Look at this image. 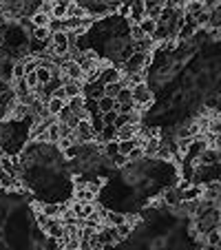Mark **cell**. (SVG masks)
<instances>
[{
  "label": "cell",
  "mask_w": 221,
  "mask_h": 250,
  "mask_svg": "<svg viewBox=\"0 0 221 250\" xmlns=\"http://www.w3.org/2000/svg\"><path fill=\"white\" fill-rule=\"evenodd\" d=\"M160 144H161L160 137L146 140V144H144V153H146V157H155V153H157V148H160Z\"/></svg>",
  "instance_id": "cell-30"
},
{
  "label": "cell",
  "mask_w": 221,
  "mask_h": 250,
  "mask_svg": "<svg viewBox=\"0 0 221 250\" xmlns=\"http://www.w3.org/2000/svg\"><path fill=\"white\" fill-rule=\"evenodd\" d=\"M201 11H206V5H203L201 0H190V5L183 9V16H188V18H195V16H199Z\"/></svg>",
  "instance_id": "cell-23"
},
{
  "label": "cell",
  "mask_w": 221,
  "mask_h": 250,
  "mask_svg": "<svg viewBox=\"0 0 221 250\" xmlns=\"http://www.w3.org/2000/svg\"><path fill=\"white\" fill-rule=\"evenodd\" d=\"M190 5V0H177V9H186V7H188Z\"/></svg>",
  "instance_id": "cell-42"
},
{
  "label": "cell",
  "mask_w": 221,
  "mask_h": 250,
  "mask_svg": "<svg viewBox=\"0 0 221 250\" xmlns=\"http://www.w3.org/2000/svg\"><path fill=\"white\" fill-rule=\"evenodd\" d=\"M29 38H36L40 42L51 44V31H49V27H33V31L29 33Z\"/></svg>",
  "instance_id": "cell-20"
},
{
  "label": "cell",
  "mask_w": 221,
  "mask_h": 250,
  "mask_svg": "<svg viewBox=\"0 0 221 250\" xmlns=\"http://www.w3.org/2000/svg\"><path fill=\"white\" fill-rule=\"evenodd\" d=\"M73 0H53V14L51 18H58V20H64L66 18V9L71 7Z\"/></svg>",
  "instance_id": "cell-17"
},
{
  "label": "cell",
  "mask_w": 221,
  "mask_h": 250,
  "mask_svg": "<svg viewBox=\"0 0 221 250\" xmlns=\"http://www.w3.org/2000/svg\"><path fill=\"white\" fill-rule=\"evenodd\" d=\"M203 239H206V248H217L221 241V228H212V230L203 232Z\"/></svg>",
  "instance_id": "cell-21"
},
{
  "label": "cell",
  "mask_w": 221,
  "mask_h": 250,
  "mask_svg": "<svg viewBox=\"0 0 221 250\" xmlns=\"http://www.w3.org/2000/svg\"><path fill=\"white\" fill-rule=\"evenodd\" d=\"M124 89V82H113V84H106L104 86V95H108V98H118V93Z\"/></svg>",
  "instance_id": "cell-33"
},
{
  "label": "cell",
  "mask_w": 221,
  "mask_h": 250,
  "mask_svg": "<svg viewBox=\"0 0 221 250\" xmlns=\"http://www.w3.org/2000/svg\"><path fill=\"white\" fill-rule=\"evenodd\" d=\"M141 131V126H124V128H118V142H124V140H133L137 133Z\"/></svg>",
  "instance_id": "cell-24"
},
{
  "label": "cell",
  "mask_w": 221,
  "mask_h": 250,
  "mask_svg": "<svg viewBox=\"0 0 221 250\" xmlns=\"http://www.w3.org/2000/svg\"><path fill=\"white\" fill-rule=\"evenodd\" d=\"M76 140L78 144H89V142L98 140L93 133V126H91V120H80V124L76 126Z\"/></svg>",
  "instance_id": "cell-6"
},
{
  "label": "cell",
  "mask_w": 221,
  "mask_h": 250,
  "mask_svg": "<svg viewBox=\"0 0 221 250\" xmlns=\"http://www.w3.org/2000/svg\"><path fill=\"white\" fill-rule=\"evenodd\" d=\"M84 95H78V98H71V100H66V106H69L71 111H73V113H82V111H84Z\"/></svg>",
  "instance_id": "cell-26"
},
{
  "label": "cell",
  "mask_w": 221,
  "mask_h": 250,
  "mask_svg": "<svg viewBox=\"0 0 221 250\" xmlns=\"http://www.w3.org/2000/svg\"><path fill=\"white\" fill-rule=\"evenodd\" d=\"M206 250H217V248H206Z\"/></svg>",
  "instance_id": "cell-45"
},
{
  "label": "cell",
  "mask_w": 221,
  "mask_h": 250,
  "mask_svg": "<svg viewBox=\"0 0 221 250\" xmlns=\"http://www.w3.org/2000/svg\"><path fill=\"white\" fill-rule=\"evenodd\" d=\"M102 151H104V155H106V157H113V155H118V153H120V144H118V140H115V142H106V144H102Z\"/></svg>",
  "instance_id": "cell-34"
},
{
  "label": "cell",
  "mask_w": 221,
  "mask_h": 250,
  "mask_svg": "<svg viewBox=\"0 0 221 250\" xmlns=\"http://www.w3.org/2000/svg\"><path fill=\"white\" fill-rule=\"evenodd\" d=\"M69 206L71 204H42V212L51 219H60L62 212H64Z\"/></svg>",
  "instance_id": "cell-11"
},
{
  "label": "cell",
  "mask_w": 221,
  "mask_h": 250,
  "mask_svg": "<svg viewBox=\"0 0 221 250\" xmlns=\"http://www.w3.org/2000/svg\"><path fill=\"white\" fill-rule=\"evenodd\" d=\"M86 16H89V9H86L82 2H76V0H73L71 7L66 9V18L69 20H80V18H86Z\"/></svg>",
  "instance_id": "cell-12"
},
{
  "label": "cell",
  "mask_w": 221,
  "mask_h": 250,
  "mask_svg": "<svg viewBox=\"0 0 221 250\" xmlns=\"http://www.w3.org/2000/svg\"><path fill=\"white\" fill-rule=\"evenodd\" d=\"M161 204L168 208H179L181 206V195H179V188H166L161 193Z\"/></svg>",
  "instance_id": "cell-10"
},
{
  "label": "cell",
  "mask_w": 221,
  "mask_h": 250,
  "mask_svg": "<svg viewBox=\"0 0 221 250\" xmlns=\"http://www.w3.org/2000/svg\"><path fill=\"white\" fill-rule=\"evenodd\" d=\"M82 86H84V82H78V80H64L62 89H64V93H66V100L82 95Z\"/></svg>",
  "instance_id": "cell-13"
},
{
  "label": "cell",
  "mask_w": 221,
  "mask_h": 250,
  "mask_svg": "<svg viewBox=\"0 0 221 250\" xmlns=\"http://www.w3.org/2000/svg\"><path fill=\"white\" fill-rule=\"evenodd\" d=\"M71 210H73V215H76L80 222H84V219H91L98 212V206H95V202H71Z\"/></svg>",
  "instance_id": "cell-3"
},
{
  "label": "cell",
  "mask_w": 221,
  "mask_h": 250,
  "mask_svg": "<svg viewBox=\"0 0 221 250\" xmlns=\"http://www.w3.org/2000/svg\"><path fill=\"white\" fill-rule=\"evenodd\" d=\"M118 100L115 98H108V95H104V98L98 100V109L100 113H108V111H118Z\"/></svg>",
  "instance_id": "cell-19"
},
{
  "label": "cell",
  "mask_w": 221,
  "mask_h": 250,
  "mask_svg": "<svg viewBox=\"0 0 221 250\" xmlns=\"http://www.w3.org/2000/svg\"><path fill=\"white\" fill-rule=\"evenodd\" d=\"M49 31H51V33H58V31H64V20H58V18H51V22H49Z\"/></svg>",
  "instance_id": "cell-40"
},
{
  "label": "cell",
  "mask_w": 221,
  "mask_h": 250,
  "mask_svg": "<svg viewBox=\"0 0 221 250\" xmlns=\"http://www.w3.org/2000/svg\"><path fill=\"white\" fill-rule=\"evenodd\" d=\"M146 18V5L144 0H133L131 2V16H128V22L131 24H140Z\"/></svg>",
  "instance_id": "cell-9"
},
{
  "label": "cell",
  "mask_w": 221,
  "mask_h": 250,
  "mask_svg": "<svg viewBox=\"0 0 221 250\" xmlns=\"http://www.w3.org/2000/svg\"><path fill=\"white\" fill-rule=\"evenodd\" d=\"M118 104H124V106H135V102H133V93H131V89L128 86H124L122 91L118 93Z\"/></svg>",
  "instance_id": "cell-29"
},
{
  "label": "cell",
  "mask_w": 221,
  "mask_h": 250,
  "mask_svg": "<svg viewBox=\"0 0 221 250\" xmlns=\"http://www.w3.org/2000/svg\"><path fill=\"white\" fill-rule=\"evenodd\" d=\"M51 49L56 56H66L71 51V42H69V36L66 31H58L51 33Z\"/></svg>",
  "instance_id": "cell-5"
},
{
  "label": "cell",
  "mask_w": 221,
  "mask_h": 250,
  "mask_svg": "<svg viewBox=\"0 0 221 250\" xmlns=\"http://www.w3.org/2000/svg\"><path fill=\"white\" fill-rule=\"evenodd\" d=\"M131 93H133V102H135L137 109H140V106H151L153 100H155V95H153V89L148 86V82L133 86Z\"/></svg>",
  "instance_id": "cell-1"
},
{
  "label": "cell",
  "mask_w": 221,
  "mask_h": 250,
  "mask_svg": "<svg viewBox=\"0 0 221 250\" xmlns=\"http://www.w3.org/2000/svg\"><path fill=\"white\" fill-rule=\"evenodd\" d=\"M118 140V128L115 126H104V131L100 133L98 142H102V144H106V142H115Z\"/></svg>",
  "instance_id": "cell-28"
},
{
  "label": "cell",
  "mask_w": 221,
  "mask_h": 250,
  "mask_svg": "<svg viewBox=\"0 0 221 250\" xmlns=\"http://www.w3.org/2000/svg\"><path fill=\"white\" fill-rule=\"evenodd\" d=\"M199 124L197 122H190V124H186L183 128H179V133H177V137H197L199 135Z\"/></svg>",
  "instance_id": "cell-27"
},
{
  "label": "cell",
  "mask_w": 221,
  "mask_h": 250,
  "mask_svg": "<svg viewBox=\"0 0 221 250\" xmlns=\"http://www.w3.org/2000/svg\"><path fill=\"white\" fill-rule=\"evenodd\" d=\"M197 31H199L197 22H195L193 18H188V16H183V22L177 31V40L179 42H190V40L197 36Z\"/></svg>",
  "instance_id": "cell-4"
},
{
  "label": "cell",
  "mask_w": 221,
  "mask_h": 250,
  "mask_svg": "<svg viewBox=\"0 0 221 250\" xmlns=\"http://www.w3.org/2000/svg\"><path fill=\"white\" fill-rule=\"evenodd\" d=\"M22 78H24V62L20 58V60L14 62V80H22Z\"/></svg>",
  "instance_id": "cell-36"
},
{
  "label": "cell",
  "mask_w": 221,
  "mask_h": 250,
  "mask_svg": "<svg viewBox=\"0 0 221 250\" xmlns=\"http://www.w3.org/2000/svg\"><path fill=\"white\" fill-rule=\"evenodd\" d=\"M128 164H140V162L141 160H144V157H146V153H144V146H135V148H133V151L131 153H128Z\"/></svg>",
  "instance_id": "cell-32"
},
{
  "label": "cell",
  "mask_w": 221,
  "mask_h": 250,
  "mask_svg": "<svg viewBox=\"0 0 221 250\" xmlns=\"http://www.w3.org/2000/svg\"><path fill=\"white\" fill-rule=\"evenodd\" d=\"M64 109H66V100H60V98H49L47 100V111H49L51 118L58 120V115H60Z\"/></svg>",
  "instance_id": "cell-14"
},
{
  "label": "cell",
  "mask_w": 221,
  "mask_h": 250,
  "mask_svg": "<svg viewBox=\"0 0 221 250\" xmlns=\"http://www.w3.org/2000/svg\"><path fill=\"white\" fill-rule=\"evenodd\" d=\"M29 20H31L33 27H49V22H51V16H49V14H42V11L38 9Z\"/></svg>",
  "instance_id": "cell-25"
},
{
  "label": "cell",
  "mask_w": 221,
  "mask_h": 250,
  "mask_svg": "<svg viewBox=\"0 0 221 250\" xmlns=\"http://www.w3.org/2000/svg\"><path fill=\"white\" fill-rule=\"evenodd\" d=\"M62 71V80H78V82H84V71L82 66L78 64L76 60H66L60 64Z\"/></svg>",
  "instance_id": "cell-2"
},
{
  "label": "cell",
  "mask_w": 221,
  "mask_h": 250,
  "mask_svg": "<svg viewBox=\"0 0 221 250\" xmlns=\"http://www.w3.org/2000/svg\"><path fill=\"white\" fill-rule=\"evenodd\" d=\"M115 120H118V111H108V113H102L104 126H115Z\"/></svg>",
  "instance_id": "cell-39"
},
{
  "label": "cell",
  "mask_w": 221,
  "mask_h": 250,
  "mask_svg": "<svg viewBox=\"0 0 221 250\" xmlns=\"http://www.w3.org/2000/svg\"><path fill=\"white\" fill-rule=\"evenodd\" d=\"M42 232H47L49 239H64V224L60 219H49L47 226L42 228Z\"/></svg>",
  "instance_id": "cell-8"
},
{
  "label": "cell",
  "mask_w": 221,
  "mask_h": 250,
  "mask_svg": "<svg viewBox=\"0 0 221 250\" xmlns=\"http://www.w3.org/2000/svg\"><path fill=\"white\" fill-rule=\"evenodd\" d=\"M128 217L124 215V212H111L106 210V217H104V226H122V224H126Z\"/></svg>",
  "instance_id": "cell-18"
},
{
  "label": "cell",
  "mask_w": 221,
  "mask_h": 250,
  "mask_svg": "<svg viewBox=\"0 0 221 250\" xmlns=\"http://www.w3.org/2000/svg\"><path fill=\"white\" fill-rule=\"evenodd\" d=\"M111 164H113L115 168H124V166H128V157L122 155V153H118V155L111 157Z\"/></svg>",
  "instance_id": "cell-37"
},
{
  "label": "cell",
  "mask_w": 221,
  "mask_h": 250,
  "mask_svg": "<svg viewBox=\"0 0 221 250\" xmlns=\"http://www.w3.org/2000/svg\"><path fill=\"white\" fill-rule=\"evenodd\" d=\"M16 182H18V180H16V175L7 173V170L0 166V188H2V190H11Z\"/></svg>",
  "instance_id": "cell-22"
},
{
  "label": "cell",
  "mask_w": 221,
  "mask_h": 250,
  "mask_svg": "<svg viewBox=\"0 0 221 250\" xmlns=\"http://www.w3.org/2000/svg\"><path fill=\"white\" fill-rule=\"evenodd\" d=\"M73 197H76V202H95L98 195H95L93 190H89L86 184H80V186H76V190H73Z\"/></svg>",
  "instance_id": "cell-15"
},
{
  "label": "cell",
  "mask_w": 221,
  "mask_h": 250,
  "mask_svg": "<svg viewBox=\"0 0 221 250\" xmlns=\"http://www.w3.org/2000/svg\"><path fill=\"white\" fill-rule=\"evenodd\" d=\"M122 78H124L122 69H120V66H115V64H106L102 69V73H100V82H102L104 86H106V84H113V82H120Z\"/></svg>",
  "instance_id": "cell-7"
},
{
  "label": "cell",
  "mask_w": 221,
  "mask_h": 250,
  "mask_svg": "<svg viewBox=\"0 0 221 250\" xmlns=\"http://www.w3.org/2000/svg\"><path fill=\"white\" fill-rule=\"evenodd\" d=\"M24 82L29 84V89H31V91H36V89L40 86V82H38V73H36V71H33V73H27V76H24Z\"/></svg>",
  "instance_id": "cell-38"
},
{
  "label": "cell",
  "mask_w": 221,
  "mask_h": 250,
  "mask_svg": "<svg viewBox=\"0 0 221 250\" xmlns=\"http://www.w3.org/2000/svg\"><path fill=\"white\" fill-rule=\"evenodd\" d=\"M60 137H62V124L58 120H53L47 126V144H58Z\"/></svg>",
  "instance_id": "cell-16"
},
{
  "label": "cell",
  "mask_w": 221,
  "mask_h": 250,
  "mask_svg": "<svg viewBox=\"0 0 221 250\" xmlns=\"http://www.w3.org/2000/svg\"><path fill=\"white\" fill-rule=\"evenodd\" d=\"M128 36H131L133 42H140V40H144V38H146L140 24H131V31H128Z\"/></svg>",
  "instance_id": "cell-35"
},
{
  "label": "cell",
  "mask_w": 221,
  "mask_h": 250,
  "mask_svg": "<svg viewBox=\"0 0 221 250\" xmlns=\"http://www.w3.org/2000/svg\"><path fill=\"white\" fill-rule=\"evenodd\" d=\"M217 250H221V241H219V246H217Z\"/></svg>",
  "instance_id": "cell-43"
},
{
  "label": "cell",
  "mask_w": 221,
  "mask_h": 250,
  "mask_svg": "<svg viewBox=\"0 0 221 250\" xmlns=\"http://www.w3.org/2000/svg\"><path fill=\"white\" fill-rule=\"evenodd\" d=\"M140 27H141V31H144V36L146 38H151L153 33H155V29H157V20H151V18H144L140 22Z\"/></svg>",
  "instance_id": "cell-31"
},
{
  "label": "cell",
  "mask_w": 221,
  "mask_h": 250,
  "mask_svg": "<svg viewBox=\"0 0 221 250\" xmlns=\"http://www.w3.org/2000/svg\"><path fill=\"white\" fill-rule=\"evenodd\" d=\"M118 16H120V18L126 20L128 16H131V2H122V5L118 7Z\"/></svg>",
  "instance_id": "cell-41"
},
{
  "label": "cell",
  "mask_w": 221,
  "mask_h": 250,
  "mask_svg": "<svg viewBox=\"0 0 221 250\" xmlns=\"http://www.w3.org/2000/svg\"><path fill=\"white\" fill-rule=\"evenodd\" d=\"M0 11H2V0H0Z\"/></svg>",
  "instance_id": "cell-44"
}]
</instances>
